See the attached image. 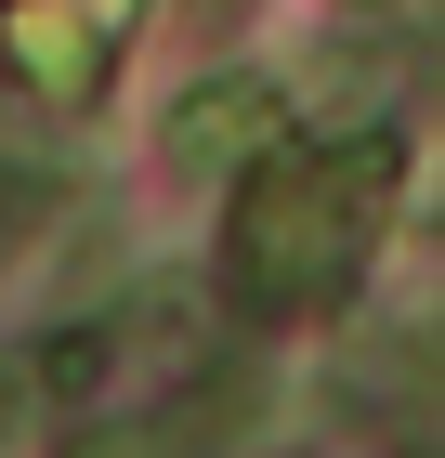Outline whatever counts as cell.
I'll list each match as a JSON object with an SVG mask.
<instances>
[{
    "instance_id": "6da1fadb",
    "label": "cell",
    "mask_w": 445,
    "mask_h": 458,
    "mask_svg": "<svg viewBox=\"0 0 445 458\" xmlns=\"http://www.w3.org/2000/svg\"><path fill=\"white\" fill-rule=\"evenodd\" d=\"M380 171H393L380 144H275V157H249L236 236H223L236 315H314V301H341L367 236H380Z\"/></svg>"
},
{
    "instance_id": "7a4b0ae2",
    "label": "cell",
    "mask_w": 445,
    "mask_h": 458,
    "mask_svg": "<svg viewBox=\"0 0 445 458\" xmlns=\"http://www.w3.org/2000/svg\"><path fill=\"white\" fill-rule=\"evenodd\" d=\"M144 0H0V66L27 79L39 106H92L118 39H132Z\"/></svg>"
},
{
    "instance_id": "3957f363",
    "label": "cell",
    "mask_w": 445,
    "mask_h": 458,
    "mask_svg": "<svg viewBox=\"0 0 445 458\" xmlns=\"http://www.w3.org/2000/svg\"><path fill=\"white\" fill-rule=\"evenodd\" d=\"M288 144V92H275L262 66H223V79H197L184 92V118H171V171H249V157H275Z\"/></svg>"
},
{
    "instance_id": "277c9868",
    "label": "cell",
    "mask_w": 445,
    "mask_h": 458,
    "mask_svg": "<svg viewBox=\"0 0 445 458\" xmlns=\"http://www.w3.org/2000/svg\"><path fill=\"white\" fill-rule=\"evenodd\" d=\"M66 458H210V420H118V432H79Z\"/></svg>"
},
{
    "instance_id": "5b68a950",
    "label": "cell",
    "mask_w": 445,
    "mask_h": 458,
    "mask_svg": "<svg viewBox=\"0 0 445 458\" xmlns=\"http://www.w3.org/2000/svg\"><path fill=\"white\" fill-rule=\"evenodd\" d=\"M27 406H39V367H27V353H0V458H13V432H27Z\"/></svg>"
}]
</instances>
